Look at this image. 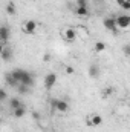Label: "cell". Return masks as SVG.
Segmentation results:
<instances>
[{
    "label": "cell",
    "instance_id": "cell-26",
    "mask_svg": "<svg viewBox=\"0 0 130 132\" xmlns=\"http://www.w3.org/2000/svg\"><path fill=\"white\" fill-rule=\"evenodd\" d=\"M129 2H130V0H129Z\"/></svg>",
    "mask_w": 130,
    "mask_h": 132
},
{
    "label": "cell",
    "instance_id": "cell-4",
    "mask_svg": "<svg viewBox=\"0 0 130 132\" xmlns=\"http://www.w3.org/2000/svg\"><path fill=\"white\" fill-rule=\"evenodd\" d=\"M61 37L64 38L67 43H72V42L77 40V29H73V28H66L64 31L61 32Z\"/></svg>",
    "mask_w": 130,
    "mask_h": 132
},
{
    "label": "cell",
    "instance_id": "cell-12",
    "mask_svg": "<svg viewBox=\"0 0 130 132\" xmlns=\"http://www.w3.org/2000/svg\"><path fill=\"white\" fill-rule=\"evenodd\" d=\"M25 114H26V106H20V108L12 111V115L15 118H22V117H25Z\"/></svg>",
    "mask_w": 130,
    "mask_h": 132
},
{
    "label": "cell",
    "instance_id": "cell-19",
    "mask_svg": "<svg viewBox=\"0 0 130 132\" xmlns=\"http://www.w3.org/2000/svg\"><path fill=\"white\" fill-rule=\"evenodd\" d=\"M123 54L127 55V57H130V43H127V45L123 46Z\"/></svg>",
    "mask_w": 130,
    "mask_h": 132
},
{
    "label": "cell",
    "instance_id": "cell-11",
    "mask_svg": "<svg viewBox=\"0 0 130 132\" xmlns=\"http://www.w3.org/2000/svg\"><path fill=\"white\" fill-rule=\"evenodd\" d=\"M20 106H25V104L22 103V100H20V98H17V97H12V98L9 100V108H11V111L17 109V108H20Z\"/></svg>",
    "mask_w": 130,
    "mask_h": 132
},
{
    "label": "cell",
    "instance_id": "cell-17",
    "mask_svg": "<svg viewBox=\"0 0 130 132\" xmlns=\"http://www.w3.org/2000/svg\"><path fill=\"white\" fill-rule=\"evenodd\" d=\"M95 51H97L98 54L103 52V51H106V43L104 42H97L95 43Z\"/></svg>",
    "mask_w": 130,
    "mask_h": 132
},
{
    "label": "cell",
    "instance_id": "cell-8",
    "mask_svg": "<svg viewBox=\"0 0 130 132\" xmlns=\"http://www.w3.org/2000/svg\"><path fill=\"white\" fill-rule=\"evenodd\" d=\"M12 57H14V54H12V48H9L8 45H3V46H2V60L8 63V62L12 60Z\"/></svg>",
    "mask_w": 130,
    "mask_h": 132
},
{
    "label": "cell",
    "instance_id": "cell-3",
    "mask_svg": "<svg viewBox=\"0 0 130 132\" xmlns=\"http://www.w3.org/2000/svg\"><path fill=\"white\" fill-rule=\"evenodd\" d=\"M44 88L49 91V89H52L54 86H55V83H57V74L55 72H49V74H46L44 75Z\"/></svg>",
    "mask_w": 130,
    "mask_h": 132
},
{
    "label": "cell",
    "instance_id": "cell-22",
    "mask_svg": "<svg viewBox=\"0 0 130 132\" xmlns=\"http://www.w3.org/2000/svg\"><path fill=\"white\" fill-rule=\"evenodd\" d=\"M64 71H66V74H69V75L75 72V69H73V66H69V65H67V66L64 68Z\"/></svg>",
    "mask_w": 130,
    "mask_h": 132
},
{
    "label": "cell",
    "instance_id": "cell-7",
    "mask_svg": "<svg viewBox=\"0 0 130 132\" xmlns=\"http://www.w3.org/2000/svg\"><path fill=\"white\" fill-rule=\"evenodd\" d=\"M20 85H26L29 88L34 85V75L29 71H25L23 69V74H22V78H20Z\"/></svg>",
    "mask_w": 130,
    "mask_h": 132
},
{
    "label": "cell",
    "instance_id": "cell-15",
    "mask_svg": "<svg viewBox=\"0 0 130 132\" xmlns=\"http://www.w3.org/2000/svg\"><path fill=\"white\" fill-rule=\"evenodd\" d=\"M116 3H118L124 11H130V2L129 0H116Z\"/></svg>",
    "mask_w": 130,
    "mask_h": 132
},
{
    "label": "cell",
    "instance_id": "cell-6",
    "mask_svg": "<svg viewBox=\"0 0 130 132\" xmlns=\"http://www.w3.org/2000/svg\"><path fill=\"white\" fill-rule=\"evenodd\" d=\"M23 32L29 34V35L35 34L37 32V22H35V20H26V22L23 23Z\"/></svg>",
    "mask_w": 130,
    "mask_h": 132
},
{
    "label": "cell",
    "instance_id": "cell-16",
    "mask_svg": "<svg viewBox=\"0 0 130 132\" xmlns=\"http://www.w3.org/2000/svg\"><path fill=\"white\" fill-rule=\"evenodd\" d=\"M17 92L22 94V95H23V94H28V92H29V86H26V85H18V86H17Z\"/></svg>",
    "mask_w": 130,
    "mask_h": 132
},
{
    "label": "cell",
    "instance_id": "cell-5",
    "mask_svg": "<svg viewBox=\"0 0 130 132\" xmlns=\"http://www.w3.org/2000/svg\"><path fill=\"white\" fill-rule=\"evenodd\" d=\"M116 25H118L119 29H126V28H129L130 26V15H127V14H121V15H118V17H116Z\"/></svg>",
    "mask_w": 130,
    "mask_h": 132
},
{
    "label": "cell",
    "instance_id": "cell-20",
    "mask_svg": "<svg viewBox=\"0 0 130 132\" xmlns=\"http://www.w3.org/2000/svg\"><path fill=\"white\" fill-rule=\"evenodd\" d=\"M112 92H113V89H112V88H106V89H103V97L106 98V97L112 95Z\"/></svg>",
    "mask_w": 130,
    "mask_h": 132
},
{
    "label": "cell",
    "instance_id": "cell-18",
    "mask_svg": "<svg viewBox=\"0 0 130 132\" xmlns=\"http://www.w3.org/2000/svg\"><path fill=\"white\" fill-rule=\"evenodd\" d=\"M6 12H8L9 15H14V14H15V5H14V3H8V5H6Z\"/></svg>",
    "mask_w": 130,
    "mask_h": 132
},
{
    "label": "cell",
    "instance_id": "cell-10",
    "mask_svg": "<svg viewBox=\"0 0 130 132\" xmlns=\"http://www.w3.org/2000/svg\"><path fill=\"white\" fill-rule=\"evenodd\" d=\"M75 14L80 15V17H87L89 9H87V6H75Z\"/></svg>",
    "mask_w": 130,
    "mask_h": 132
},
{
    "label": "cell",
    "instance_id": "cell-2",
    "mask_svg": "<svg viewBox=\"0 0 130 132\" xmlns=\"http://www.w3.org/2000/svg\"><path fill=\"white\" fill-rule=\"evenodd\" d=\"M103 25H104V28L107 31H110L113 34H118V31H119V28L116 25V17H106L103 20Z\"/></svg>",
    "mask_w": 130,
    "mask_h": 132
},
{
    "label": "cell",
    "instance_id": "cell-24",
    "mask_svg": "<svg viewBox=\"0 0 130 132\" xmlns=\"http://www.w3.org/2000/svg\"><path fill=\"white\" fill-rule=\"evenodd\" d=\"M51 59H52V57H51V54H48V52L43 55V62H51Z\"/></svg>",
    "mask_w": 130,
    "mask_h": 132
},
{
    "label": "cell",
    "instance_id": "cell-25",
    "mask_svg": "<svg viewBox=\"0 0 130 132\" xmlns=\"http://www.w3.org/2000/svg\"><path fill=\"white\" fill-rule=\"evenodd\" d=\"M86 125H87L89 128H94V125H92V120H90V115H87V118H86Z\"/></svg>",
    "mask_w": 130,
    "mask_h": 132
},
{
    "label": "cell",
    "instance_id": "cell-23",
    "mask_svg": "<svg viewBox=\"0 0 130 132\" xmlns=\"http://www.w3.org/2000/svg\"><path fill=\"white\" fill-rule=\"evenodd\" d=\"M75 5L77 6H87V0H77Z\"/></svg>",
    "mask_w": 130,
    "mask_h": 132
},
{
    "label": "cell",
    "instance_id": "cell-14",
    "mask_svg": "<svg viewBox=\"0 0 130 132\" xmlns=\"http://www.w3.org/2000/svg\"><path fill=\"white\" fill-rule=\"evenodd\" d=\"M89 75L92 77V78H95V77H98L99 75V68H98V65H90L89 66Z\"/></svg>",
    "mask_w": 130,
    "mask_h": 132
},
{
    "label": "cell",
    "instance_id": "cell-21",
    "mask_svg": "<svg viewBox=\"0 0 130 132\" xmlns=\"http://www.w3.org/2000/svg\"><path fill=\"white\" fill-rule=\"evenodd\" d=\"M6 98H8V94H6L5 89H2L0 91V101H6Z\"/></svg>",
    "mask_w": 130,
    "mask_h": 132
},
{
    "label": "cell",
    "instance_id": "cell-9",
    "mask_svg": "<svg viewBox=\"0 0 130 132\" xmlns=\"http://www.w3.org/2000/svg\"><path fill=\"white\" fill-rule=\"evenodd\" d=\"M8 40H9V28L6 25H3L0 28V42H2V45H6Z\"/></svg>",
    "mask_w": 130,
    "mask_h": 132
},
{
    "label": "cell",
    "instance_id": "cell-13",
    "mask_svg": "<svg viewBox=\"0 0 130 132\" xmlns=\"http://www.w3.org/2000/svg\"><path fill=\"white\" fill-rule=\"evenodd\" d=\"M90 120H92L94 128H97V126H99V125L103 123V117H101L99 114H90Z\"/></svg>",
    "mask_w": 130,
    "mask_h": 132
},
{
    "label": "cell",
    "instance_id": "cell-1",
    "mask_svg": "<svg viewBox=\"0 0 130 132\" xmlns=\"http://www.w3.org/2000/svg\"><path fill=\"white\" fill-rule=\"evenodd\" d=\"M49 103H51V106H52V109H54V111H58V112H61V114H64V112L69 111V104H67V101H66V100L51 98V100H49Z\"/></svg>",
    "mask_w": 130,
    "mask_h": 132
}]
</instances>
